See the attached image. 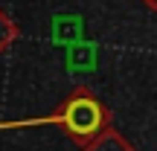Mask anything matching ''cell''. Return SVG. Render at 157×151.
Here are the masks:
<instances>
[{
  "label": "cell",
  "mask_w": 157,
  "mask_h": 151,
  "mask_svg": "<svg viewBox=\"0 0 157 151\" xmlns=\"http://www.w3.org/2000/svg\"><path fill=\"white\" fill-rule=\"evenodd\" d=\"M44 125H58L78 148L87 145L90 140L102 134L105 128H111V111L108 105L87 87L70 90V96L56 108V113L41 119Z\"/></svg>",
  "instance_id": "1"
},
{
  "label": "cell",
  "mask_w": 157,
  "mask_h": 151,
  "mask_svg": "<svg viewBox=\"0 0 157 151\" xmlns=\"http://www.w3.org/2000/svg\"><path fill=\"white\" fill-rule=\"evenodd\" d=\"M82 151H137V148L111 125V128H105L96 140H90L87 145H82Z\"/></svg>",
  "instance_id": "2"
},
{
  "label": "cell",
  "mask_w": 157,
  "mask_h": 151,
  "mask_svg": "<svg viewBox=\"0 0 157 151\" xmlns=\"http://www.w3.org/2000/svg\"><path fill=\"white\" fill-rule=\"evenodd\" d=\"M17 35H21V29H17V21H12L9 12L0 9V55H3V52L17 41Z\"/></svg>",
  "instance_id": "3"
},
{
  "label": "cell",
  "mask_w": 157,
  "mask_h": 151,
  "mask_svg": "<svg viewBox=\"0 0 157 151\" xmlns=\"http://www.w3.org/2000/svg\"><path fill=\"white\" fill-rule=\"evenodd\" d=\"M143 3H146L148 9H157V0H143Z\"/></svg>",
  "instance_id": "4"
}]
</instances>
